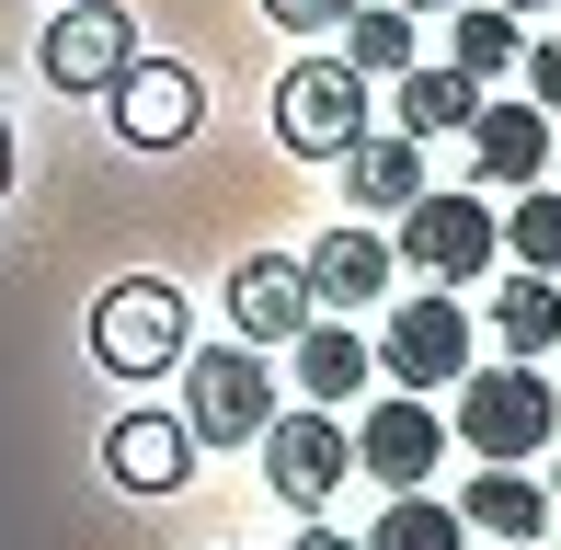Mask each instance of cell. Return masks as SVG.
Here are the masks:
<instances>
[{"mask_svg": "<svg viewBox=\"0 0 561 550\" xmlns=\"http://www.w3.org/2000/svg\"><path fill=\"white\" fill-rule=\"evenodd\" d=\"M550 436H561V379H539L527 356L458 379V447H481V459H539Z\"/></svg>", "mask_w": 561, "mask_h": 550, "instance_id": "cell-1", "label": "cell"}, {"mask_svg": "<svg viewBox=\"0 0 561 550\" xmlns=\"http://www.w3.org/2000/svg\"><path fill=\"white\" fill-rule=\"evenodd\" d=\"M184 424L195 447H252L275 424V379L264 344H184Z\"/></svg>", "mask_w": 561, "mask_h": 550, "instance_id": "cell-2", "label": "cell"}, {"mask_svg": "<svg viewBox=\"0 0 561 550\" xmlns=\"http://www.w3.org/2000/svg\"><path fill=\"white\" fill-rule=\"evenodd\" d=\"M275 138H287L298 161H344V149L367 138V69L355 58H298L287 81H275Z\"/></svg>", "mask_w": 561, "mask_h": 550, "instance_id": "cell-3", "label": "cell"}, {"mask_svg": "<svg viewBox=\"0 0 561 550\" xmlns=\"http://www.w3.org/2000/svg\"><path fill=\"white\" fill-rule=\"evenodd\" d=\"M92 356H104L115 379H161V367H184V287H161V275L104 287V298H92Z\"/></svg>", "mask_w": 561, "mask_h": 550, "instance_id": "cell-4", "label": "cell"}, {"mask_svg": "<svg viewBox=\"0 0 561 550\" xmlns=\"http://www.w3.org/2000/svg\"><path fill=\"white\" fill-rule=\"evenodd\" d=\"M390 253L413 275H436V287H470V275H493V253H504V218L481 207V195H436V184H424L413 207H401Z\"/></svg>", "mask_w": 561, "mask_h": 550, "instance_id": "cell-5", "label": "cell"}, {"mask_svg": "<svg viewBox=\"0 0 561 550\" xmlns=\"http://www.w3.org/2000/svg\"><path fill=\"white\" fill-rule=\"evenodd\" d=\"M252 447H264V482L287 493L298 516H321V505H333V493L355 482V436H344V413H321V402L275 413V424H264Z\"/></svg>", "mask_w": 561, "mask_h": 550, "instance_id": "cell-6", "label": "cell"}, {"mask_svg": "<svg viewBox=\"0 0 561 550\" xmlns=\"http://www.w3.org/2000/svg\"><path fill=\"white\" fill-rule=\"evenodd\" d=\"M378 379H401V390H424V402H436L447 379H470V310H458L447 287H424V298H401V310L378 321Z\"/></svg>", "mask_w": 561, "mask_h": 550, "instance_id": "cell-7", "label": "cell"}, {"mask_svg": "<svg viewBox=\"0 0 561 550\" xmlns=\"http://www.w3.org/2000/svg\"><path fill=\"white\" fill-rule=\"evenodd\" d=\"M126 58H138V12H115V0H69V12L46 23V46H35V69L58 92H115Z\"/></svg>", "mask_w": 561, "mask_h": 550, "instance_id": "cell-8", "label": "cell"}, {"mask_svg": "<svg viewBox=\"0 0 561 550\" xmlns=\"http://www.w3.org/2000/svg\"><path fill=\"white\" fill-rule=\"evenodd\" d=\"M447 459V413L424 402V390H390V402H367V424H355V470L390 493H424Z\"/></svg>", "mask_w": 561, "mask_h": 550, "instance_id": "cell-9", "label": "cell"}, {"mask_svg": "<svg viewBox=\"0 0 561 550\" xmlns=\"http://www.w3.org/2000/svg\"><path fill=\"white\" fill-rule=\"evenodd\" d=\"M104 104H115V138L126 149H184L195 115H207V92H195L184 58H126V81L104 92Z\"/></svg>", "mask_w": 561, "mask_h": 550, "instance_id": "cell-10", "label": "cell"}, {"mask_svg": "<svg viewBox=\"0 0 561 550\" xmlns=\"http://www.w3.org/2000/svg\"><path fill=\"white\" fill-rule=\"evenodd\" d=\"M229 321H241V344H298L321 321L310 264H298V253H241V275H229Z\"/></svg>", "mask_w": 561, "mask_h": 550, "instance_id": "cell-11", "label": "cell"}, {"mask_svg": "<svg viewBox=\"0 0 561 550\" xmlns=\"http://www.w3.org/2000/svg\"><path fill=\"white\" fill-rule=\"evenodd\" d=\"M104 470H115L126 493H172V482L195 470V424H184V413H115Z\"/></svg>", "mask_w": 561, "mask_h": 550, "instance_id": "cell-12", "label": "cell"}, {"mask_svg": "<svg viewBox=\"0 0 561 550\" xmlns=\"http://www.w3.org/2000/svg\"><path fill=\"white\" fill-rule=\"evenodd\" d=\"M298 264H310V298H321V310H367V298H378V287L401 275V253H390V241L367 230V218H355V230H321V241H310Z\"/></svg>", "mask_w": 561, "mask_h": 550, "instance_id": "cell-13", "label": "cell"}, {"mask_svg": "<svg viewBox=\"0 0 561 550\" xmlns=\"http://www.w3.org/2000/svg\"><path fill=\"white\" fill-rule=\"evenodd\" d=\"M287 356H298V402H321V413H344L355 390L378 379V356H367V333H355V321H333V310H321L310 333L287 344Z\"/></svg>", "mask_w": 561, "mask_h": 550, "instance_id": "cell-14", "label": "cell"}, {"mask_svg": "<svg viewBox=\"0 0 561 550\" xmlns=\"http://www.w3.org/2000/svg\"><path fill=\"white\" fill-rule=\"evenodd\" d=\"M470 161H481V184H539L550 172V115L539 104H481L470 115Z\"/></svg>", "mask_w": 561, "mask_h": 550, "instance_id": "cell-15", "label": "cell"}, {"mask_svg": "<svg viewBox=\"0 0 561 550\" xmlns=\"http://www.w3.org/2000/svg\"><path fill=\"white\" fill-rule=\"evenodd\" d=\"M458 516H470L481 539H539V528H550V482H539L527 459H493L470 493H458Z\"/></svg>", "mask_w": 561, "mask_h": 550, "instance_id": "cell-16", "label": "cell"}, {"mask_svg": "<svg viewBox=\"0 0 561 550\" xmlns=\"http://www.w3.org/2000/svg\"><path fill=\"white\" fill-rule=\"evenodd\" d=\"M344 195H355L367 218H401V207L424 195V138H355V149H344Z\"/></svg>", "mask_w": 561, "mask_h": 550, "instance_id": "cell-17", "label": "cell"}, {"mask_svg": "<svg viewBox=\"0 0 561 550\" xmlns=\"http://www.w3.org/2000/svg\"><path fill=\"white\" fill-rule=\"evenodd\" d=\"M390 104H401V138H447V127H470V115H481V81H470V69H401V81H390Z\"/></svg>", "mask_w": 561, "mask_h": 550, "instance_id": "cell-18", "label": "cell"}, {"mask_svg": "<svg viewBox=\"0 0 561 550\" xmlns=\"http://www.w3.org/2000/svg\"><path fill=\"white\" fill-rule=\"evenodd\" d=\"M493 344H504V356H527V367L561 356V287H550V275L516 264V287H493Z\"/></svg>", "mask_w": 561, "mask_h": 550, "instance_id": "cell-19", "label": "cell"}, {"mask_svg": "<svg viewBox=\"0 0 561 550\" xmlns=\"http://www.w3.org/2000/svg\"><path fill=\"white\" fill-rule=\"evenodd\" d=\"M367 550H470V516L436 493H390V516L367 528Z\"/></svg>", "mask_w": 561, "mask_h": 550, "instance_id": "cell-20", "label": "cell"}, {"mask_svg": "<svg viewBox=\"0 0 561 550\" xmlns=\"http://www.w3.org/2000/svg\"><path fill=\"white\" fill-rule=\"evenodd\" d=\"M516 58H527V23L504 12V0H493V12H470V0H458V58H447V69H470V81H504Z\"/></svg>", "mask_w": 561, "mask_h": 550, "instance_id": "cell-21", "label": "cell"}, {"mask_svg": "<svg viewBox=\"0 0 561 550\" xmlns=\"http://www.w3.org/2000/svg\"><path fill=\"white\" fill-rule=\"evenodd\" d=\"M344 58L367 81H401L413 69V12H344Z\"/></svg>", "mask_w": 561, "mask_h": 550, "instance_id": "cell-22", "label": "cell"}, {"mask_svg": "<svg viewBox=\"0 0 561 550\" xmlns=\"http://www.w3.org/2000/svg\"><path fill=\"white\" fill-rule=\"evenodd\" d=\"M504 253L527 275H561V195H516V218H504Z\"/></svg>", "mask_w": 561, "mask_h": 550, "instance_id": "cell-23", "label": "cell"}, {"mask_svg": "<svg viewBox=\"0 0 561 550\" xmlns=\"http://www.w3.org/2000/svg\"><path fill=\"white\" fill-rule=\"evenodd\" d=\"M355 0H264V23H287V35H321V23H344Z\"/></svg>", "mask_w": 561, "mask_h": 550, "instance_id": "cell-24", "label": "cell"}, {"mask_svg": "<svg viewBox=\"0 0 561 550\" xmlns=\"http://www.w3.org/2000/svg\"><path fill=\"white\" fill-rule=\"evenodd\" d=\"M527 92H539V115H561V35L527 46Z\"/></svg>", "mask_w": 561, "mask_h": 550, "instance_id": "cell-25", "label": "cell"}, {"mask_svg": "<svg viewBox=\"0 0 561 550\" xmlns=\"http://www.w3.org/2000/svg\"><path fill=\"white\" fill-rule=\"evenodd\" d=\"M287 550H367V539H344V528H298Z\"/></svg>", "mask_w": 561, "mask_h": 550, "instance_id": "cell-26", "label": "cell"}, {"mask_svg": "<svg viewBox=\"0 0 561 550\" xmlns=\"http://www.w3.org/2000/svg\"><path fill=\"white\" fill-rule=\"evenodd\" d=\"M0 195H12V127H0Z\"/></svg>", "mask_w": 561, "mask_h": 550, "instance_id": "cell-27", "label": "cell"}, {"mask_svg": "<svg viewBox=\"0 0 561 550\" xmlns=\"http://www.w3.org/2000/svg\"><path fill=\"white\" fill-rule=\"evenodd\" d=\"M401 12H458V0H401Z\"/></svg>", "mask_w": 561, "mask_h": 550, "instance_id": "cell-28", "label": "cell"}, {"mask_svg": "<svg viewBox=\"0 0 561 550\" xmlns=\"http://www.w3.org/2000/svg\"><path fill=\"white\" fill-rule=\"evenodd\" d=\"M504 12H550V0H504Z\"/></svg>", "mask_w": 561, "mask_h": 550, "instance_id": "cell-29", "label": "cell"}, {"mask_svg": "<svg viewBox=\"0 0 561 550\" xmlns=\"http://www.w3.org/2000/svg\"><path fill=\"white\" fill-rule=\"evenodd\" d=\"M550 482H561V447H550Z\"/></svg>", "mask_w": 561, "mask_h": 550, "instance_id": "cell-30", "label": "cell"}, {"mask_svg": "<svg viewBox=\"0 0 561 550\" xmlns=\"http://www.w3.org/2000/svg\"><path fill=\"white\" fill-rule=\"evenodd\" d=\"M550 161H561V138H550Z\"/></svg>", "mask_w": 561, "mask_h": 550, "instance_id": "cell-31", "label": "cell"}, {"mask_svg": "<svg viewBox=\"0 0 561 550\" xmlns=\"http://www.w3.org/2000/svg\"><path fill=\"white\" fill-rule=\"evenodd\" d=\"M504 550H527V539H504Z\"/></svg>", "mask_w": 561, "mask_h": 550, "instance_id": "cell-32", "label": "cell"}]
</instances>
